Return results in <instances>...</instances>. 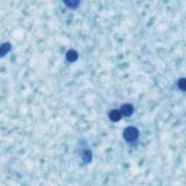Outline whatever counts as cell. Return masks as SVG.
I'll return each instance as SVG.
<instances>
[{
	"label": "cell",
	"instance_id": "1",
	"mask_svg": "<svg viewBox=\"0 0 186 186\" xmlns=\"http://www.w3.org/2000/svg\"><path fill=\"white\" fill-rule=\"evenodd\" d=\"M123 136L128 142H134L139 136V131L135 126H128L124 130Z\"/></svg>",
	"mask_w": 186,
	"mask_h": 186
},
{
	"label": "cell",
	"instance_id": "2",
	"mask_svg": "<svg viewBox=\"0 0 186 186\" xmlns=\"http://www.w3.org/2000/svg\"><path fill=\"white\" fill-rule=\"evenodd\" d=\"M120 112L122 115L126 116V117H130L134 113V107L131 103H124L121 106Z\"/></svg>",
	"mask_w": 186,
	"mask_h": 186
},
{
	"label": "cell",
	"instance_id": "3",
	"mask_svg": "<svg viewBox=\"0 0 186 186\" xmlns=\"http://www.w3.org/2000/svg\"><path fill=\"white\" fill-rule=\"evenodd\" d=\"M122 113L119 110L113 109L109 113V119L113 122H118L122 119Z\"/></svg>",
	"mask_w": 186,
	"mask_h": 186
},
{
	"label": "cell",
	"instance_id": "4",
	"mask_svg": "<svg viewBox=\"0 0 186 186\" xmlns=\"http://www.w3.org/2000/svg\"><path fill=\"white\" fill-rule=\"evenodd\" d=\"M78 58H79V54H78V52L76 50L73 49L69 50L66 52V55H65L66 60L71 63H73L75 61H77Z\"/></svg>",
	"mask_w": 186,
	"mask_h": 186
},
{
	"label": "cell",
	"instance_id": "5",
	"mask_svg": "<svg viewBox=\"0 0 186 186\" xmlns=\"http://www.w3.org/2000/svg\"><path fill=\"white\" fill-rule=\"evenodd\" d=\"M10 49H11V44H10L9 42L4 43L1 46V51H0V55H1V58H2L5 54H7V52L10 51Z\"/></svg>",
	"mask_w": 186,
	"mask_h": 186
},
{
	"label": "cell",
	"instance_id": "6",
	"mask_svg": "<svg viewBox=\"0 0 186 186\" xmlns=\"http://www.w3.org/2000/svg\"><path fill=\"white\" fill-rule=\"evenodd\" d=\"M83 161L85 164H89L92 161V153L90 150H84L83 152Z\"/></svg>",
	"mask_w": 186,
	"mask_h": 186
},
{
	"label": "cell",
	"instance_id": "7",
	"mask_svg": "<svg viewBox=\"0 0 186 186\" xmlns=\"http://www.w3.org/2000/svg\"><path fill=\"white\" fill-rule=\"evenodd\" d=\"M63 3H65L69 7L76 8L79 6L80 2L73 0V1H65V2H63Z\"/></svg>",
	"mask_w": 186,
	"mask_h": 186
},
{
	"label": "cell",
	"instance_id": "8",
	"mask_svg": "<svg viewBox=\"0 0 186 186\" xmlns=\"http://www.w3.org/2000/svg\"><path fill=\"white\" fill-rule=\"evenodd\" d=\"M177 86H178L179 90L185 92L186 90V79L185 78H183V79H180L179 80L178 83H177Z\"/></svg>",
	"mask_w": 186,
	"mask_h": 186
}]
</instances>
